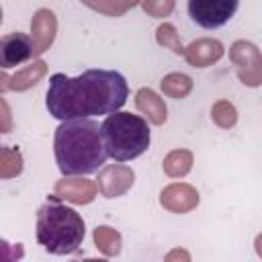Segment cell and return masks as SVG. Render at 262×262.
<instances>
[{"label":"cell","instance_id":"44dd1931","mask_svg":"<svg viewBox=\"0 0 262 262\" xmlns=\"http://www.w3.org/2000/svg\"><path fill=\"white\" fill-rule=\"evenodd\" d=\"M141 8L156 18H164L174 10V2L172 0H149V2H141Z\"/></svg>","mask_w":262,"mask_h":262},{"label":"cell","instance_id":"7402d4cb","mask_svg":"<svg viewBox=\"0 0 262 262\" xmlns=\"http://www.w3.org/2000/svg\"><path fill=\"white\" fill-rule=\"evenodd\" d=\"M25 256L23 244H10L0 237V262H20Z\"/></svg>","mask_w":262,"mask_h":262},{"label":"cell","instance_id":"52a82bcc","mask_svg":"<svg viewBox=\"0 0 262 262\" xmlns=\"http://www.w3.org/2000/svg\"><path fill=\"white\" fill-rule=\"evenodd\" d=\"M96 188L100 190L102 196L106 199H117L121 194H125L133 182H135V172L129 168V166H123V164H113V166H106L98 172V178H96Z\"/></svg>","mask_w":262,"mask_h":262},{"label":"cell","instance_id":"5bb4252c","mask_svg":"<svg viewBox=\"0 0 262 262\" xmlns=\"http://www.w3.org/2000/svg\"><path fill=\"white\" fill-rule=\"evenodd\" d=\"M47 74V63L43 59H35L33 63L25 66L23 70H18L14 76H10V90L14 92H25L33 86H37L43 76Z\"/></svg>","mask_w":262,"mask_h":262},{"label":"cell","instance_id":"5b68a950","mask_svg":"<svg viewBox=\"0 0 262 262\" xmlns=\"http://www.w3.org/2000/svg\"><path fill=\"white\" fill-rule=\"evenodd\" d=\"M229 61L235 66L237 78L242 80V84L256 88L262 82V55L260 49L246 39L235 41L229 47Z\"/></svg>","mask_w":262,"mask_h":262},{"label":"cell","instance_id":"d6986e66","mask_svg":"<svg viewBox=\"0 0 262 262\" xmlns=\"http://www.w3.org/2000/svg\"><path fill=\"white\" fill-rule=\"evenodd\" d=\"M211 119L217 127L221 129H231L235 123H237V111L235 106L229 102V100H217L213 106H211Z\"/></svg>","mask_w":262,"mask_h":262},{"label":"cell","instance_id":"3957f363","mask_svg":"<svg viewBox=\"0 0 262 262\" xmlns=\"http://www.w3.org/2000/svg\"><path fill=\"white\" fill-rule=\"evenodd\" d=\"M86 225L82 215L51 196L37 211V242L55 256H66L82 246Z\"/></svg>","mask_w":262,"mask_h":262},{"label":"cell","instance_id":"7c38bea8","mask_svg":"<svg viewBox=\"0 0 262 262\" xmlns=\"http://www.w3.org/2000/svg\"><path fill=\"white\" fill-rule=\"evenodd\" d=\"M223 43L213 37H203L184 47V59L192 68H209L223 57Z\"/></svg>","mask_w":262,"mask_h":262},{"label":"cell","instance_id":"8992f818","mask_svg":"<svg viewBox=\"0 0 262 262\" xmlns=\"http://www.w3.org/2000/svg\"><path fill=\"white\" fill-rule=\"evenodd\" d=\"M237 6V0H190L188 14L203 29H219L235 14Z\"/></svg>","mask_w":262,"mask_h":262},{"label":"cell","instance_id":"e0dca14e","mask_svg":"<svg viewBox=\"0 0 262 262\" xmlns=\"http://www.w3.org/2000/svg\"><path fill=\"white\" fill-rule=\"evenodd\" d=\"M23 154L18 147L0 145V178L8 180L23 172Z\"/></svg>","mask_w":262,"mask_h":262},{"label":"cell","instance_id":"9c48e42d","mask_svg":"<svg viewBox=\"0 0 262 262\" xmlns=\"http://www.w3.org/2000/svg\"><path fill=\"white\" fill-rule=\"evenodd\" d=\"M199 201V190L186 182H172L160 192V205L170 213H188L196 209Z\"/></svg>","mask_w":262,"mask_h":262},{"label":"cell","instance_id":"6da1fadb","mask_svg":"<svg viewBox=\"0 0 262 262\" xmlns=\"http://www.w3.org/2000/svg\"><path fill=\"white\" fill-rule=\"evenodd\" d=\"M129 96L123 74L115 70H86L76 78L53 74L49 78L45 106L59 121L88 119L117 113Z\"/></svg>","mask_w":262,"mask_h":262},{"label":"cell","instance_id":"7a4b0ae2","mask_svg":"<svg viewBox=\"0 0 262 262\" xmlns=\"http://www.w3.org/2000/svg\"><path fill=\"white\" fill-rule=\"evenodd\" d=\"M53 154L63 178L98 172L108 158L102 143L100 125L92 119L63 121L55 129Z\"/></svg>","mask_w":262,"mask_h":262},{"label":"cell","instance_id":"2e32d148","mask_svg":"<svg viewBox=\"0 0 262 262\" xmlns=\"http://www.w3.org/2000/svg\"><path fill=\"white\" fill-rule=\"evenodd\" d=\"M160 88L170 98H186L192 90V78L186 74H180V72H172L162 78Z\"/></svg>","mask_w":262,"mask_h":262},{"label":"cell","instance_id":"4fadbf2b","mask_svg":"<svg viewBox=\"0 0 262 262\" xmlns=\"http://www.w3.org/2000/svg\"><path fill=\"white\" fill-rule=\"evenodd\" d=\"M135 106L154 125H164L166 119H168V108H166L164 100L151 88H139L137 90V94H135Z\"/></svg>","mask_w":262,"mask_h":262},{"label":"cell","instance_id":"8fae6325","mask_svg":"<svg viewBox=\"0 0 262 262\" xmlns=\"http://www.w3.org/2000/svg\"><path fill=\"white\" fill-rule=\"evenodd\" d=\"M31 41H33V49H35V55H41L45 53L53 39H55V33H57V18H55V12L49 10V8H39L35 10L33 18H31Z\"/></svg>","mask_w":262,"mask_h":262},{"label":"cell","instance_id":"d4e9b609","mask_svg":"<svg viewBox=\"0 0 262 262\" xmlns=\"http://www.w3.org/2000/svg\"><path fill=\"white\" fill-rule=\"evenodd\" d=\"M8 90H10V76L4 74V72H0V94H4Z\"/></svg>","mask_w":262,"mask_h":262},{"label":"cell","instance_id":"ba28073f","mask_svg":"<svg viewBox=\"0 0 262 262\" xmlns=\"http://www.w3.org/2000/svg\"><path fill=\"white\" fill-rule=\"evenodd\" d=\"M33 55H35V49H33V41L29 35L14 31V33L0 37V68L2 70L16 68L23 61L31 59Z\"/></svg>","mask_w":262,"mask_h":262},{"label":"cell","instance_id":"484cf974","mask_svg":"<svg viewBox=\"0 0 262 262\" xmlns=\"http://www.w3.org/2000/svg\"><path fill=\"white\" fill-rule=\"evenodd\" d=\"M72 262H108L104 258H80V260H72Z\"/></svg>","mask_w":262,"mask_h":262},{"label":"cell","instance_id":"ac0fdd59","mask_svg":"<svg viewBox=\"0 0 262 262\" xmlns=\"http://www.w3.org/2000/svg\"><path fill=\"white\" fill-rule=\"evenodd\" d=\"M94 244L104 256H117L121 252L123 239L117 229H113L108 225H98L94 229Z\"/></svg>","mask_w":262,"mask_h":262},{"label":"cell","instance_id":"4316f807","mask_svg":"<svg viewBox=\"0 0 262 262\" xmlns=\"http://www.w3.org/2000/svg\"><path fill=\"white\" fill-rule=\"evenodd\" d=\"M0 23H2V6H0Z\"/></svg>","mask_w":262,"mask_h":262},{"label":"cell","instance_id":"9a60e30c","mask_svg":"<svg viewBox=\"0 0 262 262\" xmlns=\"http://www.w3.org/2000/svg\"><path fill=\"white\" fill-rule=\"evenodd\" d=\"M192 162H194L192 151H188V149H172L164 158L162 168L170 178H182V176H186L190 172Z\"/></svg>","mask_w":262,"mask_h":262},{"label":"cell","instance_id":"277c9868","mask_svg":"<svg viewBox=\"0 0 262 262\" xmlns=\"http://www.w3.org/2000/svg\"><path fill=\"white\" fill-rule=\"evenodd\" d=\"M106 156L117 162H127L141 156L149 147L147 121L131 113H113L100 125Z\"/></svg>","mask_w":262,"mask_h":262},{"label":"cell","instance_id":"ffe728a7","mask_svg":"<svg viewBox=\"0 0 262 262\" xmlns=\"http://www.w3.org/2000/svg\"><path fill=\"white\" fill-rule=\"evenodd\" d=\"M156 41H158L162 47L172 49L176 55H184V45L180 43V37H178V33H176L174 25L162 23V25L156 29Z\"/></svg>","mask_w":262,"mask_h":262},{"label":"cell","instance_id":"603a6c76","mask_svg":"<svg viewBox=\"0 0 262 262\" xmlns=\"http://www.w3.org/2000/svg\"><path fill=\"white\" fill-rule=\"evenodd\" d=\"M12 131V111L4 98H0V133Z\"/></svg>","mask_w":262,"mask_h":262},{"label":"cell","instance_id":"30bf717a","mask_svg":"<svg viewBox=\"0 0 262 262\" xmlns=\"http://www.w3.org/2000/svg\"><path fill=\"white\" fill-rule=\"evenodd\" d=\"M53 192L59 201H68V203H74V205H88L96 199V182L94 180H88V178H82V176H68V178H61L55 182L53 186Z\"/></svg>","mask_w":262,"mask_h":262},{"label":"cell","instance_id":"cb8c5ba5","mask_svg":"<svg viewBox=\"0 0 262 262\" xmlns=\"http://www.w3.org/2000/svg\"><path fill=\"white\" fill-rule=\"evenodd\" d=\"M164 262H190V254L184 248H174V250H170L166 254Z\"/></svg>","mask_w":262,"mask_h":262}]
</instances>
